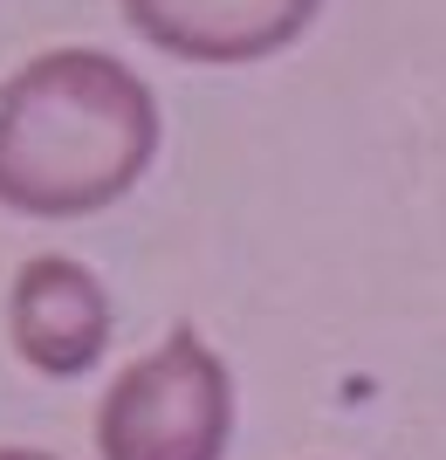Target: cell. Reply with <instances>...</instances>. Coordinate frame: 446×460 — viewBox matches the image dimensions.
<instances>
[{
  "label": "cell",
  "instance_id": "obj_3",
  "mask_svg": "<svg viewBox=\"0 0 446 460\" xmlns=\"http://www.w3.org/2000/svg\"><path fill=\"white\" fill-rule=\"evenodd\" d=\"M7 337H14L21 365L41 378H83L103 365L117 337V309L97 269H83L69 254H35L14 269L7 288Z\"/></svg>",
  "mask_w": 446,
  "mask_h": 460
},
{
  "label": "cell",
  "instance_id": "obj_1",
  "mask_svg": "<svg viewBox=\"0 0 446 460\" xmlns=\"http://www.w3.org/2000/svg\"><path fill=\"white\" fill-rule=\"evenodd\" d=\"M165 117L152 83L110 49H41L0 83V207L83 220L152 172Z\"/></svg>",
  "mask_w": 446,
  "mask_h": 460
},
{
  "label": "cell",
  "instance_id": "obj_2",
  "mask_svg": "<svg viewBox=\"0 0 446 460\" xmlns=\"http://www.w3.org/2000/svg\"><path fill=\"white\" fill-rule=\"evenodd\" d=\"M233 371L199 330H172L158 350L117 371L97 405L103 460H227Z\"/></svg>",
  "mask_w": 446,
  "mask_h": 460
},
{
  "label": "cell",
  "instance_id": "obj_5",
  "mask_svg": "<svg viewBox=\"0 0 446 460\" xmlns=\"http://www.w3.org/2000/svg\"><path fill=\"white\" fill-rule=\"evenodd\" d=\"M0 460H56V454H41V447H0Z\"/></svg>",
  "mask_w": 446,
  "mask_h": 460
},
{
  "label": "cell",
  "instance_id": "obj_4",
  "mask_svg": "<svg viewBox=\"0 0 446 460\" xmlns=\"http://www.w3.org/2000/svg\"><path fill=\"white\" fill-rule=\"evenodd\" d=\"M117 7L137 28V41L199 69L268 62L295 49L323 14V0H117Z\"/></svg>",
  "mask_w": 446,
  "mask_h": 460
}]
</instances>
